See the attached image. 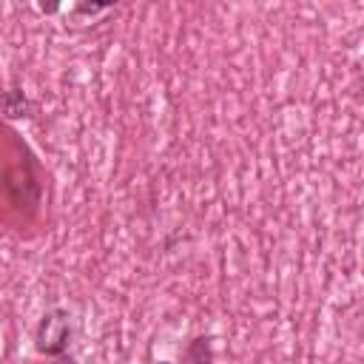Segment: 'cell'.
I'll use <instances>...</instances> for the list:
<instances>
[{"instance_id":"cell-5","label":"cell","mask_w":364,"mask_h":364,"mask_svg":"<svg viewBox=\"0 0 364 364\" xmlns=\"http://www.w3.org/2000/svg\"><path fill=\"white\" fill-rule=\"evenodd\" d=\"M48 364H77V358H74V355H68V353H65V355H57V358H51V361H48Z\"/></svg>"},{"instance_id":"cell-3","label":"cell","mask_w":364,"mask_h":364,"mask_svg":"<svg viewBox=\"0 0 364 364\" xmlns=\"http://www.w3.org/2000/svg\"><path fill=\"white\" fill-rule=\"evenodd\" d=\"M182 364H213V336H193L182 347Z\"/></svg>"},{"instance_id":"cell-6","label":"cell","mask_w":364,"mask_h":364,"mask_svg":"<svg viewBox=\"0 0 364 364\" xmlns=\"http://www.w3.org/2000/svg\"><path fill=\"white\" fill-rule=\"evenodd\" d=\"M60 6H46V3H40V11H48V14H54Z\"/></svg>"},{"instance_id":"cell-4","label":"cell","mask_w":364,"mask_h":364,"mask_svg":"<svg viewBox=\"0 0 364 364\" xmlns=\"http://www.w3.org/2000/svg\"><path fill=\"white\" fill-rule=\"evenodd\" d=\"M114 6L111 3H74L68 11L71 14H85V17H97V14H105V11H111Z\"/></svg>"},{"instance_id":"cell-2","label":"cell","mask_w":364,"mask_h":364,"mask_svg":"<svg viewBox=\"0 0 364 364\" xmlns=\"http://www.w3.org/2000/svg\"><path fill=\"white\" fill-rule=\"evenodd\" d=\"M37 114V105L31 102V97L20 88V85H9L3 91V117L9 122H17V119H31Z\"/></svg>"},{"instance_id":"cell-1","label":"cell","mask_w":364,"mask_h":364,"mask_svg":"<svg viewBox=\"0 0 364 364\" xmlns=\"http://www.w3.org/2000/svg\"><path fill=\"white\" fill-rule=\"evenodd\" d=\"M71 313L65 307H48L37 327H34V350L40 355H48V358H57V355H65L68 353V344H71Z\"/></svg>"},{"instance_id":"cell-7","label":"cell","mask_w":364,"mask_h":364,"mask_svg":"<svg viewBox=\"0 0 364 364\" xmlns=\"http://www.w3.org/2000/svg\"><path fill=\"white\" fill-rule=\"evenodd\" d=\"M154 364H173V361H154Z\"/></svg>"},{"instance_id":"cell-8","label":"cell","mask_w":364,"mask_h":364,"mask_svg":"<svg viewBox=\"0 0 364 364\" xmlns=\"http://www.w3.org/2000/svg\"><path fill=\"white\" fill-rule=\"evenodd\" d=\"M361 262H364V245H361Z\"/></svg>"}]
</instances>
